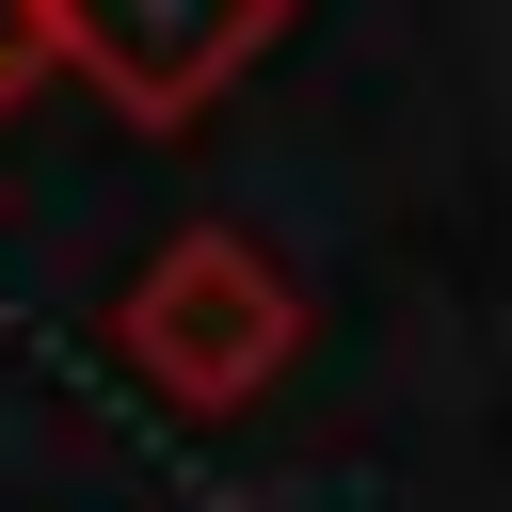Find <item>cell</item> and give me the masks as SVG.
Listing matches in <instances>:
<instances>
[{"instance_id": "obj_1", "label": "cell", "mask_w": 512, "mask_h": 512, "mask_svg": "<svg viewBox=\"0 0 512 512\" xmlns=\"http://www.w3.org/2000/svg\"><path fill=\"white\" fill-rule=\"evenodd\" d=\"M288 0H48V48L128 112V128H192L256 48H272Z\"/></svg>"}, {"instance_id": "obj_2", "label": "cell", "mask_w": 512, "mask_h": 512, "mask_svg": "<svg viewBox=\"0 0 512 512\" xmlns=\"http://www.w3.org/2000/svg\"><path fill=\"white\" fill-rule=\"evenodd\" d=\"M128 352L176 400H240L288 352V288L256 272V240H160V272L128 288Z\"/></svg>"}, {"instance_id": "obj_3", "label": "cell", "mask_w": 512, "mask_h": 512, "mask_svg": "<svg viewBox=\"0 0 512 512\" xmlns=\"http://www.w3.org/2000/svg\"><path fill=\"white\" fill-rule=\"evenodd\" d=\"M48 64H64V48H48V0H0V112H16Z\"/></svg>"}]
</instances>
